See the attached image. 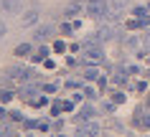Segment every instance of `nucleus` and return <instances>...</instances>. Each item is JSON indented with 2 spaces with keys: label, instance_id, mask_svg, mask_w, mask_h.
Here are the masks:
<instances>
[{
  "label": "nucleus",
  "instance_id": "27",
  "mask_svg": "<svg viewBox=\"0 0 150 137\" xmlns=\"http://www.w3.org/2000/svg\"><path fill=\"white\" fill-rule=\"evenodd\" d=\"M8 119V112H5V107H0V122H5Z\"/></svg>",
  "mask_w": 150,
  "mask_h": 137
},
{
  "label": "nucleus",
  "instance_id": "29",
  "mask_svg": "<svg viewBox=\"0 0 150 137\" xmlns=\"http://www.w3.org/2000/svg\"><path fill=\"white\" fill-rule=\"evenodd\" d=\"M64 104V109H66V112H71V109H74V102H61Z\"/></svg>",
  "mask_w": 150,
  "mask_h": 137
},
{
  "label": "nucleus",
  "instance_id": "22",
  "mask_svg": "<svg viewBox=\"0 0 150 137\" xmlns=\"http://www.w3.org/2000/svg\"><path fill=\"white\" fill-rule=\"evenodd\" d=\"M61 31L69 36V33H71V31H76V28H74V23H71V25H69V23H64V25H61Z\"/></svg>",
  "mask_w": 150,
  "mask_h": 137
},
{
  "label": "nucleus",
  "instance_id": "14",
  "mask_svg": "<svg viewBox=\"0 0 150 137\" xmlns=\"http://www.w3.org/2000/svg\"><path fill=\"white\" fill-rule=\"evenodd\" d=\"M13 97H16V94H13L10 89H0V102H3V104H8Z\"/></svg>",
  "mask_w": 150,
  "mask_h": 137
},
{
  "label": "nucleus",
  "instance_id": "6",
  "mask_svg": "<svg viewBox=\"0 0 150 137\" xmlns=\"http://www.w3.org/2000/svg\"><path fill=\"white\" fill-rule=\"evenodd\" d=\"M99 132H102V127L94 124V122H84V124L76 129V135H79V137H84V135H99Z\"/></svg>",
  "mask_w": 150,
  "mask_h": 137
},
{
  "label": "nucleus",
  "instance_id": "12",
  "mask_svg": "<svg viewBox=\"0 0 150 137\" xmlns=\"http://www.w3.org/2000/svg\"><path fill=\"white\" fill-rule=\"evenodd\" d=\"M92 117H94V109H92V107H81V112H79V119H81V122H89Z\"/></svg>",
  "mask_w": 150,
  "mask_h": 137
},
{
  "label": "nucleus",
  "instance_id": "13",
  "mask_svg": "<svg viewBox=\"0 0 150 137\" xmlns=\"http://www.w3.org/2000/svg\"><path fill=\"white\" fill-rule=\"evenodd\" d=\"M84 79H87V81H94L97 79V66L94 64H89L87 69H84Z\"/></svg>",
  "mask_w": 150,
  "mask_h": 137
},
{
  "label": "nucleus",
  "instance_id": "8",
  "mask_svg": "<svg viewBox=\"0 0 150 137\" xmlns=\"http://www.w3.org/2000/svg\"><path fill=\"white\" fill-rule=\"evenodd\" d=\"M38 91V86L33 84V79H28V84H23V89H21V99H28V97H33Z\"/></svg>",
  "mask_w": 150,
  "mask_h": 137
},
{
  "label": "nucleus",
  "instance_id": "23",
  "mask_svg": "<svg viewBox=\"0 0 150 137\" xmlns=\"http://www.w3.org/2000/svg\"><path fill=\"white\" fill-rule=\"evenodd\" d=\"M76 13H79V8H76V5H71V8L66 10V18H71V15H76Z\"/></svg>",
  "mask_w": 150,
  "mask_h": 137
},
{
  "label": "nucleus",
  "instance_id": "21",
  "mask_svg": "<svg viewBox=\"0 0 150 137\" xmlns=\"http://www.w3.org/2000/svg\"><path fill=\"white\" fill-rule=\"evenodd\" d=\"M38 129H41V132H48V129H51V122H38Z\"/></svg>",
  "mask_w": 150,
  "mask_h": 137
},
{
  "label": "nucleus",
  "instance_id": "4",
  "mask_svg": "<svg viewBox=\"0 0 150 137\" xmlns=\"http://www.w3.org/2000/svg\"><path fill=\"white\" fill-rule=\"evenodd\" d=\"M97 33H99V38H102V41H112L115 36H117V25H115V20H110L107 25H99V31H97Z\"/></svg>",
  "mask_w": 150,
  "mask_h": 137
},
{
  "label": "nucleus",
  "instance_id": "16",
  "mask_svg": "<svg viewBox=\"0 0 150 137\" xmlns=\"http://www.w3.org/2000/svg\"><path fill=\"white\" fill-rule=\"evenodd\" d=\"M112 5H115V8H120V10H125L127 8V3H130V0H110Z\"/></svg>",
  "mask_w": 150,
  "mask_h": 137
},
{
  "label": "nucleus",
  "instance_id": "20",
  "mask_svg": "<svg viewBox=\"0 0 150 137\" xmlns=\"http://www.w3.org/2000/svg\"><path fill=\"white\" fill-rule=\"evenodd\" d=\"M48 104V97H41V99H33V107H43Z\"/></svg>",
  "mask_w": 150,
  "mask_h": 137
},
{
  "label": "nucleus",
  "instance_id": "18",
  "mask_svg": "<svg viewBox=\"0 0 150 137\" xmlns=\"http://www.w3.org/2000/svg\"><path fill=\"white\" fill-rule=\"evenodd\" d=\"M142 48L150 51V33H142Z\"/></svg>",
  "mask_w": 150,
  "mask_h": 137
},
{
  "label": "nucleus",
  "instance_id": "2",
  "mask_svg": "<svg viewBox=\"0 0 150 137\" xmlns=\"http://www.w3.org/2000/svg\"><path fill=\"white\" fill-rule=\"evenodd\" d=\"M5 74H8L10 79H18V81H28V79H33V76H36V74H33L28 66H21V64L8 66V69H5Z\"/></svg>",
  "mask_w": 150,
  "mask_h": 137
},
{
  "label": "nucleus",
  "instance_id": "26",
  "mask_svg": "<svg viewBox=\"0 0 150 137\" xmlns=\"http://www.w3.org/2000/svg\"><path fill=\"white\" fill-rule=\"evenodd\" d=\"M115 102H117V104H122V102H125V94H122V91H117V94H115Z\"/></svg>",
  "mask_w": 150,
  "mask_h": 137
},
{
  "label": "nucleus",
  "instance_id": "7",
  "mask_svg": "<svg viewBox=\"0 0 150 137\" xmlns=\"http://www.w3.org/2000/svg\"><path fill=\"white\" fill-rule=\"evenodd\" d=\"M38 15H41L38 10H25V15L21 18V23H23L25 28H28V25H36L38 23Z\"/></svg>",
  "mask_w": 150,
  "mask_h": 137
},
{
  "label": "nucleus",
  "instance_id": "3",
  "mask_svg": "<svg viewBox=\"0 0 150 137\" xmlns=\"http://www.w3.org/2000/svg\"><path fill=\"white\" fill-rule=\"evenodd\" d=\"M102 48L99 46H84V61H89V64H99L102 61Z\"/></svg>",
  "mask_w": 150,
  "mask_h": 137
},
{
  "label": "nucleus",
  "instance_id": "15",
  "mask_svg": "<svg viewBox=\"0 0 150 137\" xmlns=\"http://www.w3.org/2000/svg\"><path fill=\"white\" fill-rule=\"evenodd\" d=\"M23 129H38V119H23Z\"/></svg>",
  "mask_w": 150,
  "mask_h": 137
},
{
  "label": "nucleus",
  "instance_id": "10",
  "mask_svg": "<svg viewBox=\"0 0 150 137\" xmlns=\"http://www.w3.org/2000/svg\"><path fill=\"white\" fill-rule=\"evenodd\" d=\"M46 56H51V48L43 46V48H38V53H33V56H31V61H33V64H38V61H46Z\"/></svg>",
  "mask_w": 150,
  "mask_h": 137
},
{
  "label": "nucleus",
  "instance_id": "5",
  "mask_svg": "<svg viewBox=\"0 0 150 137\" xmlns=\"http://www.w3.org/2000/svg\"><path fill=\"white\" fill-rule=\"evenodd\" d=\"M0 5H3V10H5V13H10V15H18V13L23 10V0H3Z\"/></svg>",
  "mask_w": 150,
  "mask_h": 137
},
{
  "label": "nucleus",
  "instance_id": "11",
  "mask_svg": "<svg viewBox=\"0 0 150 137\" xmlns=\"http://www.w3.org/2000/svg\"><path fill=\"white\" fill-rule=\"evenodd\" d=\"M31 51H33V46H31V43H21V46H16V51H13V53H16L18 58H23V56H28Z\"/></svg>",
  "mask_w": 150,
  "mask_h": 137
},
{
  "label": "nucleus",
  "instance_id": "19",
  "mask_svg": "<svg viewBox=\"0 0 150 137\" xmlns=\"http://www.w3.org/2000/svg\"><path fill=\"white\" fill-rule=\"evenodd\" d=\"M56 89H59V84H56V81H51V84H46V94H54Z\"/></svg>",
  "mask_w": 150,
  "mask_h": 137
},
{
  "label": "nucleus",
  "instance_id": "17",
  "mask_svg": "<svg viewBox=\"0 0 150 137\" xmlns=\"http://www.w3.org/2000/svg\"><path fill=\"white\" fill-rule=\"evenodd\" d=\"M54 51H56V53H64V51H66V43H64V41H56V43H54Z\"/></svg>",
  "mask_w": 150,
  "mask_h": 137
},
{
  "label": "nucleus",
  "instance_id": "28",
  "mask_svg": "<svg viewBox=\"0 0 150 137\" xmlns=\"http://www.w3.org/2000/svg\"><path fill=\"white\" fill-rule=\"evenodd\" d=\"M5 33H8V25H5V23H3V20H0V38H3Z\"/></svg>",
  "mask_w": 150,
  "mask_h": 137
},
{
  "label": "nucleus",
  "instance_id": "9",
  "mask_svg": "<svg viewBox=\"0 0 150 137\" xmlns=\"http://www.w3.org/2000/svg\"><path fill=\"white\" fill-rule=\"evenodd\" d=\"M51 33H54V25H41L38 31H36V41H46Z\"/></svg>",
  "mask_w": 150,
  "mask_h": 137
},
{
  "label": "nucleus",
  "instance_id": "24",
  "mask_svg": "<svg viewBox=\"0 0 150 137\" xmlns=\"http://www.w3.org/2000/svg\"><path fill=\"white\" fill-rule=\"evenodd\" d=\"M10 119H13V122H23V114H21V112H13V114H10Z\"/></svg>",
  "mask_w": 150,
  "mask_h": 137
},
{
  "label": "nucleus",
  "instance_id": "1",
  "mask_svg": "<svg viewBox=\"0 0 150 137\" xmlns=\"http://www.w3.org/2000/svg\"><path fill=\"white\" fill-rule=\"evenodd\" d=\"M107 10H110V0H87V15L102 20L107 18Z\"/></svg>",
  "mask_w": 150,
  "mask_h": 137
},
{
  "label": "nucleus",
  "instance_id": "25",
  "mask_svg": "<svg viewBox=\"0 0 150 137\" xmlns=\"http://www.w3.org/2000/svg\"><path fill=\"white\" fill-rule=\"evenodd\" d=\"M115 104H117V102H107V104H104V112H115Z\"/></svg>",
  "mask_w": 150,
  "mask_h": 137
}]
</instances>
